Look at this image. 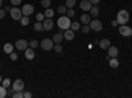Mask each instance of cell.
Instances as JSON below:
<instances>
[{
    "mask_svg": "<svg viewBox=\"0 0 132 98\" xmlns=\"http://www.w3.org/2000/svg\"><path fill=\"white\" fill-rule=\"evenodd\" d=\"M41 5H42L44 8H49V5H50V0H41Z\"/></svg>",
    "mask_w": 132,
    "mask_h": 98,
    "instance_id": "cell-33",
    "label": "cell"
},
{
    "mask_svg": "<svg viewBox=\"0 0 132 98\" xmlns=\"http://www.w3.org/2000/svg\"><path fill=\"white\" fill-rule=\"evenodd\" d=\"M56 44H58V42H62V40H63V35L61 33V32H58V33H56L53 36V39H52Z\"/></svg>",
    "mask_w": 132,
    "mask_h": 98,
    "instance_id": "cell-17",
    "label": "cell"
},
{
    "mask_svg": "<svg viewBox=\"0 0 132 98\" xmlns=\"http://www.w3.org/2000/svg\"><path fill=\"white\" fill-rule=\"evenodd\" d=\"M3 2H4V0H0V7H2V4H3Z\"/></svg>",
    "mask_w": 132,
    "mask_h": 98,
    "instance_id": "cell-45",
    "label": "cell"
},
{
    "mask_svg": "<svg viewBox=\"0 0 132 98\" xmlns=\"http://www.w3.org/2000/svg\"><path fill=\"white\" fill-rule=\"evenodd\" d=\"M32 97V93L29 92H24V98H30Z\"/></svg>",
    "mask_w": 132,
    "mask_h": 98,
    "instance_id": "cell-40",
    "label": "cell"
},
{
    "mask_svg": "<svg viewBox=\"0 0 132 98\" xmlns=\"http://www.w3.org/2000/svg\"><path fill=\"white\" fill-rule=\"evenodd\" d=\"M53 49L56 50L57 53H62V45H61V42H58V44H56L53 47Z\"/></svg>",
    "mask_w": 132,
    "mask_h": 98,
    "instance_id": "cell-30",
    "label": "cell"
},
{
    "mask_svg": "<svg viewBox=\"0 0 132 98\" xmlns=\"http://www.w3.org/2000/svg\"><path fill=\"white\" fill-rule=\"evenodd\" d=\"M5 16V9H0V19H4Z\"/></svg>",
    "mask_w": 132,
    "mask_h": 98,
    "instance_id": "cell-39",
    "label": "cell"
},
{
    "mask_svg": "<svg viewBox=\"0 0 132 98\" xmlns=\"http://www.w3.org/2000/svg\"><path fill=\"white\" fill-rule=\"evenodd\" d=\"M90 2H91V4H93V5H96L99 2H101V0H90Z\"/></svg>",
    "mask_w": 132,
    "mask_h": 98,
    "instance_id": "cell-42",
    "label": "cell"
},
{
    "mask_svg": "<svg viewBox=\"0 0 132 98\" xmlns=\"http://www.w3.org/2000/svg\"><path fill=\"white\" fill-rule=\"evenodd\" d=\"M89 25H90V28H91L94 32H101L102 28H103V24H102L101 20H91Z\"/></svg>",
    "mask_w": 132,
    "mask_h": 98,
    "instance_id": "cell-5",
    "label": "cell"
},
{
    "mask_svg": "<svg viewBox=\"0 0 132 98\" xmlns=\"http://www.w3.org/2000/svg\"><path fill=\"white\" fill-rule=\"evenodd\" d=\"M42 25H44V31H50V29L53 28L54 23H53V20H52V19L46 17L45 20L42 21Z\"/></svg>",
    "mask_w": 132,
    "mask_h": 98,
    "instance_id": "cell-11",
    "label": "cell"
},
{
    "mask_svg": "<svg viewBox=\"0 0 132 98\" xmlns=\"http://www.w3.org/2000/svg\"><path fill=\"white\" fill-rule=\"evenodd\" d=\"M57 24H58V27H60L62 31L69 29V28H70V25H71L70 17H69V16H61V17L57 20Z\"/></svg>",
    "mask_w": 132,
    "mask_h": 98,
    "instance_id": "cell-2",
    "label": "cell"
},
{
    "mask_svg": "<svg viewBox=\"0 0 132 98\" xmlns=\"http://www.w3.org/2000/svg\"><path fill=\"white\" fill-rule=\"evenodd\" d=\"M90 21H91V15H87V13L81 15V23L82 24H90Z\"/></svg>",
    "mask_w": 132,
    "mask_h": 98,
    "instance_id": "cell-16",
    "label": "cell"
},
{
    "mask_svg": "<svg viewBox=\"0 0 132 98\" xmlns=\"http://www.w3.org/2000/svg\"><path fill=\"white\" fill-rule=\"evenodd\" d=\"M15 47H16L19 50H23V52H24V50L29 47V42H28L27 40H24V39H20V40H17V41H16Z\"/></svg>",
    "mask_w": 132,
    "mask_h": 98,
    "instance_id": "cell-7",
    "label": "cell"
},
{
    "mask_svg": "<svg viewBox=\"0 0 132 98\" xmlns=\"http://www.w3.org/2000/svg\"><path fill=\"white\" fill-rule=\"evenodd\" d=\"M20 23H21V25H24V27L28 25L29 24V16H24L23 15V17L20 19Z\"/></svg>",
    "mask_w": 132,
    "mask_h": 98,
    "instance_id": "cell-22",
    "label": "cell"
},
{
    "mask_svg": "<svg viewBox=\"0 0 132 98\" xmlns=\"http://www.w3.org/2000/svg\"><path fill=\"white\" fill-rule=\"evenodd\" d=\"M79 7H81L82 11H85V12H89V11L91 9V7H93V4H91L90 0H82V2L79 3Z\"/></svg>",
    "mask_w": 132,
    "mask_h": 98,
    "instance_id": "cell-10",
    "label": "cell"
},
{
    "mask_svg": "<svg viewBox=\"0 0 132 98\" xmlns=\"http://www.w3.org/2000/svg\"><path fill=\"white\" fill-rule=\"evenodd\" d=\"M12 98H24V92H15Z\"/></svg>",
    "mask_w": 132,
    "mask_h": 98,
    "instance_id": "cell-32",
    "label": "cell"
},
{
    "mask_svg": "<svg viewBox=\"0 0 132 98\" xmlns=\"http://www.w3.org/2000/svg\"><path fill=\"white\" fill-rule=\"evenodd\" d=\"M11 4H13L15 7H17L19 4H21V0H11Z\"/></svg>",
    "mask_w": 132,
    "mask_h": 98,
    "instance_id": "cell-38",
    "label": "cell"
},
{
    "mask_svg": "<svg viewBox=\"0 0 132 98\" xmlns=\"http://www.w3.org/2000/svg\"><path fill=\"white\" fill-rule=\"evenodd\" d=\"M24 54H25V58H27V60H33V58L36 57V56H35V49L30 48V47L24 50Z\"/></svg>",
    "mask_w": 132,
    "mask_h": 98,
    "instance_id": "cell-12",
    "label": "cell"
},
{
    "mask_svg": "<svg viewBox=\"0 0 132 98\" xmlns=\"http://www.w3.org/2000/svg\"><path fill=\"white\" fill-rule=\"evenodd\" d=\"M11 17H12L13 20H20L21 17H23V12H21V9L17 8V7H13V8H11Z\"/></svg>",
    "mask_w": 132,
    "mask_h": 98,
    "instance_id": "cell-6",
    "label": "cell"
},
{
    "mask_svg": "<svg viewBox=\"0 0 132 98\" xmlns=\"http://www.w3.org/2000/svg\"><path fill=\"white\" fill-rule=\"evenodd\" d=\"M57 12L61 13V15H66V12H68V7L66 5H58L57 7Z\"/></svg>",
    "mask_w": 132,
    "mask_h": 98,
    "instance_id": "cell-21",
    "label": "cell"
},
{
    "mask_svg": "<svg viewBox=\"0 0 132 98\" xmlns=\"http://www.w3.org/2000/svg\"><path fill=\"white\" fill-rule=\"evenodd\" d=\"M108 64H110V66H111V68H118L119 66V61H118L116 57H111L108 60Z\"/></svg>",
    "mask_w": 132,
    "mask_h": 98,
    "instance_id": "cell-18",
    "label": "cell"
},
{
    "mask_svg": "<svg viewBox=\"0 0 132 98\" xmlns=\"http://www.w3.org/2000/svg\"><path fill=\"white\" fill-rule=\"evenodd\" d=\"M9 57H11V60H12V61H16V60L19 58V56H17V53H15V52H12V53H9Z\"/></svg>",
    "mask_w": 132,
    "mask_h": 98,
    "instance_id": "cell-36",
    "label": "cell"
},
{
    "mask_svg": "<svg viewBox=\"0 0 132 98\" xmlns=\"http://www.w3.org/2000/svg\"><path fill=\"white\" fill-rule=\"evenodd\" d=\"M38 45H40V42H38L37 40H32V41L29 42V47H30V48H33V49H36Z\"/></svg>",
    "mask_w": 132,
    "mask_h": 98,
    "instance_id": "cell-28",
    "label": "cell"
},
{
    "mask_svg": "<svg viewBox=\"0 0 132 98\" xmlns=\"http://www.w3.org/2000/svg\"><path fill=\"white\" fill-rule=\"evenodd\" d=\"M118 54H119V49L116 48V47H111L110 45L108 47V56L107 57H118Z\"/></svg>",
    "mask_w": 132,
    "mask_h": 98,
    "instance_id": "cell-13",
    "label": "cell"
},
{
    "mask_svg": "<svg viewBox=\"0 0 132 98\" xmlns=\"http://www.w3.org/2000/svg\"><path fill=\"white\" fill-rule=\"evenodd\" d=\"M13 94H15V90H13V88H12V89L7 88V97H13Z\"/></svg>",
    "mask_w": 132,
    "mask_h": 98,
    "instance_id": "cell-37",
    "label": "cell"
},
{
    "mask_svg": "<svg viewBox=\"0 0 132 98\" xmlns=\"http://www.w3.org/2000/svg\"><path fill=\"white\" fill-rule=\"evenodd\" d=\"M12 88L15 92H24V81L23 80H16L13 81Z\"/></svg>",
    "mask_w": 132,
    "mask_h": 98,
    "instance_id": "cell-8",
    "label": "cell"
},
{
    "mask_svg": "<svg viewBox=\"0 0 132 98\" xmlns=\"http://www.w3.org/2000/svg\"><path fill=\"white\" fill-rule=\"evenodd\" d=\"M33 11H35V8H33L32 4H24V7L21 8V12H23L24 16H29L33 13Z\"/></svg>",
    "mask_w": 132,
    "mask_h": 98,
    "instance_id": "cell-9",
    "label": "cell"
},
{
    "mask_svg": "<svg viewBox=\"0 0 132 98\" xmlns=\"http://www.w3.org/2000/svg\"><path fill=\"white\" fill-rule=\"evenodd\" d=\"M11 8H12L11 5H7V7H5V12H8V11H11Z\"/></svg>",
    "mask_w": 132,
    "mask_h": 98,
    "instance_id": "cell-43",
    "label": "cell"
},
{
    "mask_svg": "<svg viewBox=\"0 0 132 98\" xmlns=\"http://www.w3.org/2000/svg\"><path fill=\"white\" fill-rule=\"evenodd\" d=\"M35 31H37V32L44 31V25H42L41 21H36V24H35Z\"/></svg>",
    "mask_w": 132,
    "mask_h": 98,
    "instance_id": "cell-24",
    "label": "cell"
},
{
    "mask_svg": "<svg viewBox=\"0 0 132 98\" xmlns=\"http://www.w3.org/2000/svg\"><path fill=\"white\" fill-rule=\"evenodd\" d=\"M3 86H4V88H9V86H11V80L9 78H4L3 80Z\"/></svg>",
    "mask_w": 132,
    "mask_h": 98,
    "instance_id": "cell-34",
    "label": "cell"
},
{
    "mask_svg": "<svg viewBox=\"0 0 132 98\" xmlns=\"http://www.w3.org/2000/svg\"><path fill=\"white\" fill-rule=\"evenodd\" d=\"M63 39L71 41V40L74 39V31H71L70 28H69V29H66V31H65V33H63Z\"/></svg>",
    "mask_w": 132,
    "mask_h": 98,
    "instance_id": "cell-14",
    "label": "cell"
},
{
    "mask_svg": "<svg viewBox=\"0 0 132 98\" xmlns=\"http://www.w3.org/2000/svg\"><path fill=\"white\" fill-rule=\"evenodd\" d=\"M36 20H37V21H41V23H42V21L45 20V15H44V13H37V15H36Z\"/></svg>",
    "mask_w": 132,
    "mask_h": 98,
    "instance_id": "cell-31",
    "label": "cell"
},
{
    "mask_svg": "<svg viewBox=\"0 0 132 98\" xmlns=\"http://www.w3.org/2000/svg\"><path fill=\"white\" fill-rule=\"evenodd\" d=\"M66 15H68V16H69V17L71 19V17H73V16L75 15V12H74V9H73V8H69V9H68V12H66Z\"/></svg>",
    "mask_w": 132,
    "mask_h": 98,
    "instance_id": "cell-35",
    "label": "cell"
},
{
    "mask_svg": "<svg viewBox=\"0 0 132 98\" xmlns=\"http://www.w3.org/2000/svg\"><path fill=\"white\" fill-rule=\"evenodd\" d=\"M128 20H129V13L127 12L126 9H122V11H119L118 15H116V21L120 24V25H124L128 23Z\"/></svg>",
    "mask_w": 132,
    "mask_h": 98,
    "instance_id": "cell-1",
    "label": "cell"
},
{
    "mask_svg": "<svg viewBox=\"0 0 132 98\" xmlns=\"http://www.w3.org/2000/svg\"><path fill=\"white\" fill-rule=\"evenodd\" d=\"M70 29L71 31H78V29H81V24L79 23H77V21H74V23H71V25H70Z\"/></svg>",
    "mask_w": 132,
    "mask_h": 98,
    "instance_id": "cell-25",
    "label": "cell"
},
{
    "mask_svg": "<svg viewBox=\"0 0 132 98\" xmlns=\"http://www.w3.org/2000/svg\"><path fill=\"white\" fill-rule=\"evenodd\" d=\"M3 82V77H2V76H0V84H2Z\"/></svg>",
    "mask_w": 132,
    "mask_h": 98,
    "instance_id": "cell-44",
    "label": "cell"
},
{
    "mask_svg": "<svg viewBox=\"0 0 132 98\" xmlns=\"http://www.w3.org/2000/svg\"><path fill=\"white\" fill-rule=\"evenodd\" d=\"M3 49H4V52H5V53H8V54H9V53H12V52H13V45L11 44V42H7V44L3 47Z\"/></svg>",
    "mask_w": 132,
    "mask_h": 98,
    "instance_id": "cell-19",
    "label": "cell"
},
{
    "mask_svg": "<svg viewBox=\"0 0 132 98\" xmlns=\"http://www.w3.org/2000/svg\"><path fill=\"white\" fill-rule=\"evenodd\" d=\"M90 29H91V28H90V25H89V24H83V25L81 27V31L83 32V33H89Z\"/></svg>",
    "mask_w": 132,
    "mask_h": 98,
    "instance_id": "cell-26",
    "label": "cell"
},
{
    "mask_svg": "<svg viewBox=\"0 0 132 98\" xmlns=\"http://www.w3.org/2000/svg\"><path fill=\"white\" fill-rule=\"evenodd\" d=\"M110 45H111V41H110L108 39H102L101 41H99V47H101L102 49H108Z\"/></svg>",
    "mask_w": 132,
    "mask_h": 98,
    "instance_id": "cell-15",
    "label": "cell"
},
{
    "mask_svg": "<svg viewBox=\"0 0 132 98\" xmlns=\"http://www.w3.org/2000/svg\"><path fill=\"white\" fill-rule=\"evenodd\" d=\"M111 25H112V27H118V25H119V23H118L116 20H114V21H111Z\"/></svg>",
    "mask_w": 132,
    "mask_h": 98,
    "instance_id": "cell-41",
    "label": "cell"
},
{
    "mask_svg": "<svg viewBox=\"0 0 132 98\" xmlns=\"http://www.w3.org/2000/svg\"><path fill=\"white\" fill-rule=\"evenodd\" d=\"M44 15H45V17L52 19V17L54 16V11H53V9H50V8H46V9H45V13H44Z\"/></svg>",
    "mask_w": 132,
    "mask_h": 98,
    "instance_id": "cell-23",
    "label": "cell"
},
{
    "mask_svg": "<svg viewBox=\"0 0 132 98\" xmlns=\"http://www.w3.org/2000/svg\"><path fill=\"white\" fill-rule=\"evenodd\" d=\"M74 5H75V0H66V7H68V9L74 8Z\"/></svg>",
    "mask_w": 132,
    "mask_h": 98,
    "instance_id": "cell-29",
    "label": "cell"
},
{
    "mask_svg": "<svg viewBox=\"0 0 132 98\" xmlns=\"http://www.w3.org/2000/svg\"><path fill=\"white\" fill-rule=\"evenodd\" d=\"M40 47H41L44 50H50V49H53V47H54V41L50 40V39H44V40L40 42Z\"/></svg>",
    "mask_w": 132,
    "mask_h": 98,
    "instance_id": "cell-3",
    "label": "cell"
},
{
    "mask_svg": "<svg viewBox=\"0 0 132 98\" xmlns=\"http://www.w3.org/2000/svg\"><path fill=\"white\" fill-rule=\"evenodd\" d=\"M89 12H90L91 16H98V15H99V8H98V5H93Z\"/></svg>",
    "mask_w": 132,
    "mask_h": 98,
    "instance_id": "cell-20",
    "label": "cell"
},
{
    "mask_svg": "<svg viewBox=\"0 0 132 98\" xmlns=\"http://www.w3.org/2000/svg\"><path fill=\"white\" fill-rule=\"evenodd\" d=\"M4 97H7V88L0 86V98H4Z\"/></svg>",
    "mask_w": 132,
    "mask_h": 98,
    "instance_id": "cell-27",
    "label": "cell"
},
{
    "mask_svg": "<svg viewBox=\"0 0 132 98\" xmlns=\"http://www.w3.org/2000/svg\"><path fill=\"white\" fill-rule=\"evenodd\" d=\"M119 33L124 37H129V36H132V28L129 25H126V24L120 25L119 27Z\"/></svg>",
    "mask_w": 132,
    "mask_h": 98,
    "instance_id": "cell-4",
    "label": "cell"
}]
</instances>
